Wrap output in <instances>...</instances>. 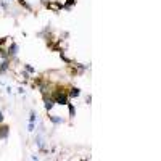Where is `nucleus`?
Returning a JSON list of instances; mask_svg holds the SVG:
<instances>
[{
	"mask_svg": "<svg viewBox=\"0 0 161 161\" xmlns=\"http://www.w3.org/2000/svg\"><path fill=\"white\" fill-rule=\"evenodd\" d=\"M45 107H47V109H50L53 107V100H52V98H45Z\"/></svg>",
	"mask_w": 161,
	"mask_h": 161,
	"instance_id": "f03ea898",
	"label": "nucleus"
},
{
	"mask_svg": "<svg viewBox=\"0 0 161 161\" xmlns=\"http://www.w3.org/2000/svg\"><path fill=\"white\" fill-rule=\"evenodd\" d=\"M57 103H61V105L68 103V97L64 94H58L57 95Z\"/></svg>",
	"mask_w": 161,
	"mask_h": 161,
	"instance_id": "f257e3e1",
	"label": "nucleus"
},
{
	"mask_svg": "<svg viewBox=\"0 0 161 161\" xmlns=\"http://www.w3.org/2000/svg\"><path fill=\"white\" fill-rule=\"evenodd\" d=\"M2 119H3V118H2V113H0V121H2Z\"/></svg>",
	"mask_w": 161,
	"mask_h": 161,
	"instance_id": "20e7f679",
	"label": "nucleus"
},
{
	"mask_svg": "<svg viewBox=\"0 0 161 161\" xmlns=\"http://www.w3.org/2000/svg\"><path fill=\"white\" fill-rule=\"evenodd\" d=\"M79 95V90L77 89H73V92H71V97H77Z\"/></svg>",
	"mask_w": 161,
	"mask_h": 161,
	"instance_id": "7ed1b4c3",
	"label": "nucleus"
}]
</instances>
